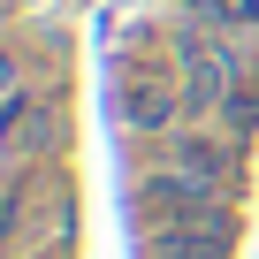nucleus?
Here are the masks:
<instances>
[{
    "label": "nucleus",
    "mask_w": 259,
    "mask_h": 259,
    "mask_svg": "<svg viewBox=\"0 0 259 259\" xmlns=\"http://www.w3.org/2000/svg\"><path fill=\"white\" fill-rule=\"evenodd\" d=\"M0 99H16V61L0 54Z\"/></svg>",
    "instance_id": "nucleus-4"
},
{
    "label": "nucleus",
    "mask_w": 259,
    "mask_h": 259,
    "mask_svg": "<svg viewBox=\"0 0 259 259\" xmlns=\"http://www.w3.org/2000/svg\"><path fill=\"white\" fill-rule=\"evenodd\" d=\"M114 107H122V122L138 130V138H160V130L191 107L183 99V76L176 69H160V61H145V69H122V92H114Z\"/></svg>",
    "instance_id": "nucleus-2"
},
{
    "label": "nucleus",
    "mask_w": 259,
    "mask_h": 259,
    "mask_svg": "<svg viewBox=\"0 0 259 259\" xmlns=\"http://www.w3.org/2000/svg\"><path fill=\"white\" fill-rule=\"evenodd\" d=\"M229 176H236V153L221 138H176L153 168V191H176V198H229Z\"/></svg>",
    "instance_id": "nucleus-1"
},
{
    "label": "nucleus",
    "mask_w": 259,
    "mask_h": 259,
    "mask_svg": "<svg viewBox=\"0 0 259 259\" xmlns=\"http://www.w3.org/2000/svg\"><path fill=\"white\" fill-rule=\"evenodd\" d=\"M176 54H183V99L191 107H229L244 92V69H236V54L221 38H183Z\"/></svg>",
    "instance_id": "nucleus-3"
}]
</instances>
